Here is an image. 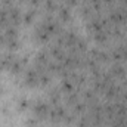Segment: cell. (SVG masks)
<instances>
[{
	"label": "cell",
	"instance_id": "1",
	"mask_svg": "<svg viewBox=\"0 0 127 127\" xmlns=\"http://www.w3.org/2000/svg\"><path fill=\"white\" fill-rule=\"evenodd\" d=\"M50 108H52V105H50L47 100H44V99H40V97H38V99H37V100L31 105L32 115H34V117H37L40 121L47 120Z\"/></svg>",
	"mask_w": 127,
	"mask_h": 127
},
{
	"label": "cell",
	"instance_id": "2",
	"mask_svg": "<svg viewBox=\"0 0 127 127\" xmlns=\"http://www.w3.org/2000/svg\"><path fill=\"white\" fill-rule=\"evenodd\" d=\"M32 38L37 41V43H40V44H49L50 43V40L53 38L49 31L38 22L37 25H35V28H34V32H32Z\"/></svg>",
	"mask_w": 127,
	"mask_h": 127
},
{
	"label": "cell",
	"instance_id": "3",
	"mask_svg": "<svg viewBox=\"0 0 127 127\" xmlns=\"http://www.w3.org/2000/svg\"><path fill=\"white\" fill-rule=\"evenodd\" d=\"M22 80H24V84L28 86V87H31V89L32 87H38V71L34 66L25 68Z\"/></svg>",
	"mask_w": 127,
	"mask_h": 127
},
{
	"label": "cell",
	"instance_id": "4",
	"mask_svg": "<svg viewBox=\"0 0 127 127\" xmlns=\"http://www.w3.org/2000/svg\"><path fill=\"white\" fill-rule=\"evenodd\" d=\"M108 71H109V72L114 75V78L118 80V81H123L124 78H127V68L123 62H112L109 65V69H108Z\"/></svg>",
	"mask_w": 127,
	"mask_h": 127
},
{
	"label": "cell",
	"instance_id": "5",
	"mask_svg": "<svg viewBox=\"0 0 127 127\" xmlns=\"http://www.w3.org/2000/svg\"><path fill=\"white\" fill-rule=\"evenodd\" d=\"M16 56L18 55L15 52H9V50L1 52L0 53V71H9L10 65L16 59Z\"/></svg>",
	"mask_w": 127,
	"mask_h": 127
},
{
	"label": "cell",
	"instance_id": "6",
	"mask_svg": "<svg viewBox=\"0 0 127 127\" xmlns=\"http://www.w3.org/2000/svg\"><path fill=\"white\" fill-rule=\"evenodd\" d=\"M7 12V19H9V25H13V27H18L21 22H22V12H21V9L15 4L13 7H10L9 10H6Z\"/></svg>",
	"mask_w": 127,
	"mask_h": 127
},
{
	"label": "cell",
	"instance_id": "7",
	"mask_svg": "<svg viewBox=\"0 0 127 127\" xmlns=\"http://www.w3.org/2000/svg\"><path fill=\"white\" fill-rule=\"evenodd\" d=\"M56 18H58L62 24H68V22L72 19L71 7L66 6L65 3H59V7H58V10H56Z\"/></svg>",
	"mask_w": 127,
	"mask_h": 127
},
{
	"label": "cell",
	"instance_id": "8",
	"mask_svg": "<svg viewBox=\"0 0 127 127\" xmlns=\"http://www.w3.org/2000/svg\"><path fill=\"white\" fill-rule=\"evenodd\" d=\"M61 100H62V92L59 90L58 86H56V87H50V89L47 90V102H49L52 106L61 103Z\"/></svg>",
	"mask_w": 127,
	"mask_h": 127
},
{
	"label": "cell",
	"instance_id": "9",
	"mask_svg": "<svg viewBox=\"0 0 127 127\" xmlns=\"http://www.w3.org/2000/svg\"><path fill=\"white\" fill-rule=\"evenodd\" d=\"M58 87L64 95H69L72 92H77V87H75V84L71 78H61V83H59Z\"/></svg>",
	"mask_w": 127,
	"mask_h": 127
},
{
	"label": "cell",
	"instance_id": "10",
	"mask_svg": "<svg viewBox=\"0 0 127 127\" xmlns=\"http://www.w3.org/2000/svg\"><path fill=\"white\" fill-rule=\"evenodd\" d=\"M81 100V93L80 92H72L69 95H65V106L68 109H71L72 106H75L78 102Z\"/></svg>",
	"mask_w": 127,
	"mask_h": 127
},
{
	"label": "cell",
	"instance_id": "11",
	"mask_svg": "<svg viewBox=\"0 0 127 127\" xmlns=\"http://www.w3.org/2000/svg\"><path fill=\"white\" fill-rule=\"evenodd\" d=\"M58 7H59L58 0H43L41 9L44 10V13H56Z\"/></svg>",
	"mask_w": 127,
	"mask_h": 127
},
{
	"label": "cell",
	"instance_id": "12",
	"mask_svg": "<svg viewBox=\"0 0 127 127\" xmlns=\"http://www.w3.org/2000/svg\"><path fill=\"white\" fill-rule=\"evenodd\" d=\"M37 16H38V10L28 7V10L24 12V15H22V22H24L25 25H31L32 22L37 19Z\"/></svg>",
	"mask_w": 127,
	"mask_h": 127
},
{
	"label": "cell",
	"instance_id": "13",
	"mask_svg": "<svg viewBox=\"0 0 127 127\" xmlns=\"http://www.w3.org/2000/svg\"><path fill=\"white\" fill-rule=\"evenodd\" d=\"M19 47H21V43H19L18 38H9L4 44V49L9 50V52H16Z\"/></svg>",
	"mask_w": 127,
	"mask_h": 127
},
{
	"label": "cell",
	"instance_id": "14",
	"mask_svg": "<svg viewBox=\"0 0 127 127\" xmlns=\"http://www.w3.org/2000/svg\"><path fill=\"white\" fill-rule=\"evenodd\" d=\"M3 32H4V35L7 37V40L9 38H18V27H13V25H7L6 28H3Z\"/></svg>",
	"mask_w": 127,
	"mask_h": 127
},
{
	"label": "cell",
	"instance_id": "15",
	"mask_svg": "<svg viewBox=\"0 0 127 127\" xmlns=\"http://www.w3.org/2000/svg\"><path fill=\"white\" fill-rule=\"evenodd\" d=\"M16 105H18V109H19V111H27V109H30V108H31V102H30V99H28V97H25V96L19 97Z\"/></svg>",
	"mask_w": 127,
	"mask_h": 127
},
{
	"label": "cell",
	"instance_id": "16",
	"mask_svg": "<svg viewBox=\"0 0 127 127\" xmlns=\"http://www.w3.org/2000/svg\"><path fill=\"white\" fill-rule=\"evenodd\" d=\"M41 6H43V0H28V7L30 9H35V10L40 12Z\"/></svg>",
	"mask_w": 127,
	"mask_h": 127
},
{
	"label": "cell",
	"instance_id": "17",
	"mask_svg": "<svg viewBox=\"0 0 127 127\" xmlns=\"http://www.w3.org/2000/svg\"><path fill=\"white\" fill-rule=\"evenodd\" d=\"M38 124H40V120H38L37 117H34V115L25 120V126L27 127H37Z\"/></svg>",
	"mask_w": 127,
	"mask_h": 127
},
{
	"label": "cell",
	"instance_id": "18",
	"mask_svg": "<svg viewBox=\"0 0 127 127\" xmlns=\"http://www.w3.org/2000/svg\"><path fill=\"white\" fill-rule=\"evenodd\" d=\"M62 3H65L66 6H69V7L72 9L74 6H78V4H80V0H64Z\"/></svg>",
	"mask_w": 127,
	"mask_h": 127
},
{
	"label": "cell",
	"instance_id": "19",
	"mask_svg": "<svg viewBox=\"0 0 127 127\" xmlns=\"http://www.w3.org/2000/svg\"><path fill=\"white\" fill-rule=\"evenodd\" d=\"M6 41H7V37L4 35V32H3V30H0V46H1V47H4Z\"/></svg>",
	"mask_w": 127,
	"mask_h": 127
},
{
	"label": "cell",
	"instance_id": "20",
	"mask_svg": "<svg viewBox=\"0 0 127 127\" xmlns=\"http://www.w3.org/2000/svg\"><path fill=\"white\" fill-rule=\"evenodd\" d=\"M3 93H4V87H3V86L0 84V96L3 95Z\"/></svg>",
	"mask_w": 127,
	"mask_h": 127
},
{
	"label": "cell",
	"instance_id": "21",
	"mask_svg": "<svg viewBox=\"0 0 127 127\" xmlns=\"http://www.w3.org/2000/svg\"><path fill=\"white\" fill-rule=\"evenodd\" d=\"M16 1H19V3H28V0H16Z\"/></svg>",
	"mask_w": 127,
	"mask_h": 127
},
{
	"label": "cell",
	"instance_id": "22",
	"mask_svg": "<svg viewBox=\"0 0 127 127\" xmlns=\"http://www.w3.org/2000/svg\"><path fill=\"white\" fill-rule=\"evenodd\" d=\"M37 127H44V126H41V124H38V126H37Z\"/></svg>",
	"mask_w": 127,
	"mask_h": 127
}]
</instances>
